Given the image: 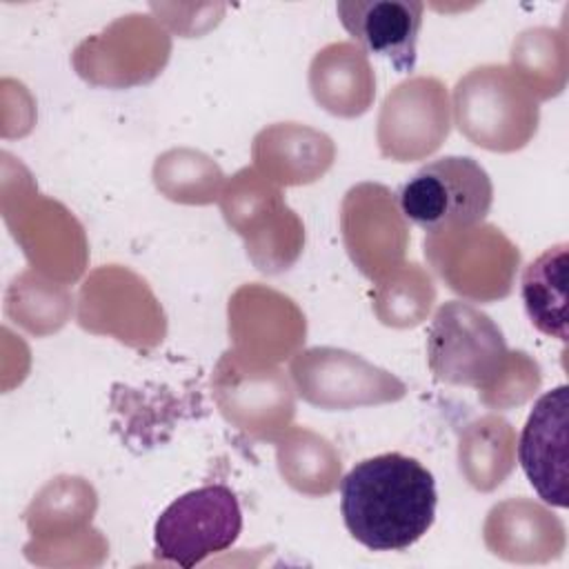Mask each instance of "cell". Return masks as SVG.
Instances as JSON below:
<instances>
[{"label": "cell", "instance_id": "cell-1", "mask_svg": "<svg viewBox=\"0 0 569 569\" xmlns=\"http://www.w3.org/2000/svg\"><path fill=\"white\" fill-rule=\"evenodd\" d=\"M436 502L431 471L398 451L356 462L340 482L345 527L371 551H402L418 542L433 525Z\"/></svg>", "mask_w": 569, "mask_h": 569}, {"label": "cell", "instance_id": "cell-2", "mask_svg": "<svg viewBox=\"0 0 569 569\" xmlns=\"http://www.w3.org/2000/svg\"><path fill=\"white\" fill-rule=\"evenodd\" d=\"M520 353H509L502 331L467 302H445L427 333V358L436 380L476 387L487 405L507 380Z\"/></svg>", "mask_w": 569, "mask_h": 569}, {"label": "cell", "instance_id": "cell-3", "mask_svg": "<svg viewBox=\"0 0 569 569\" xmlns=\"http://www.w3.org/2000/svg\"><path fill=\"white\" fill-rule=\"evenodd\" d=\"M460 133L489 151L525 147L538 127V102L525 82L502 64L471 69L453 89Z\"/></svg>", "mask_w": 569, "mask_h": 569}, {"label": "cell", "instance_id": "cell-4", "mask_svg": "<svg viewBox=\"0 0 569 569\" xmlns=\"http://www.w3.org/2000/svg\"><path fill=\"white\" fill-rule=\"evenodd\" d=\"M491 202V178L469 156L431 160L398 189L400 213L427 233L476 227L489 213Z\"/></svg>", "mask_w": 569, "mask_h": 569}, {"label": "cell", "instance_id": "cell-5", "mask_svg": "<svg viewBox=\"0 0 569 569\" xmlns=\"http://www.w3.org/2000/svg\"><path fill=\"white\" fill-rule=\"evenodd\" d=\"M242 531V511L227 485H204L176 498L156 520L153 549L160 560L196 567L229 549Z\"/></svg>", "mask_w": 569, "mask_h": 569}, {"label": "cell", "instance_id": "cell-6", "mask_svg": "<svg viewBox=\"0 0 569 569\" xmlns=\"http://www.w3.org/2000/svg\"><path fill=\"white\" fill-rule=\"evenodd\" d=\"M425 256L456 293L471 300H498L511 291L518 249L491 224L425 238Z\"/></svg>", "mask_w": 569, "mask_h": 569}, {"label": "cell", "instance_id": "cell-7", "mask_svg": "<svg viewBox=\"0 0 569 569\" xmlns=\"http://www.w3.org/2000/svg\"><path fill=\"white\" fill-rule=\"evenodd\" d=\"M289 371L298 393L320 409H351L393 402L407 391L405 382L396 376L345 349H307L291 360Z\"/></svg>", "mask_w": 569, "mask_h": 569}, {"label": "cell", "instance_id": "cell-8", "mask_svg": "<svg viewBox=\"0 0 569 569\" xmlns=\"http://www.w3.org/2000/svg\"><path fill=\"white\" fill-rule=\"evenodd\" d=\"M449 133L445 87L433 78H413L398 84L382 104L378 142L387 158L418 160L440 147Z\"/></svg>", "mask_w": 569, "mask_h": 569}, {"label": "cell", "instance_id": "cell-9", "mask_svg": "<svg viewBox=\"0 0 569 569\" xmlns=\"http://www.w3.org/2000/svg\"><path fill=\"white\" fill-rule=\"evenodd\" d=\"M569 387L542 393L518 442V458L533 491L551 507L569 505Z\"/></svg>", "mask_w": 569, "mask_h": 569}, {"label": "cell", "instance_id": "cell-10", "mask_svg": "<svg viewBox=\"0 0 569 569\" xmlns=\"http://www.w3.org/2000/svg\"><path fill=\"white\" fill-rule=\"evenodd\" d=\"M338 18L369 53L382 56L400 73L416 64V42L425 4L418 0H340Z\"/></svg>", "mask_w": 569, "mask_h": 569}, {"label": "cell", "instance_id": "cell-11", "mask_svg": "<svg viewBox=\"0 0 569 569\" xmlns=\"http://www.w3.org/2000/svg\"><path fill=\"white\" fill-rule=\"evenodd\" d=\"M567 242L545 249L522 271L520 296L531 325L560 342L567 340Z\"/></svg>", "mask_w": 569, "mask_h": 569}]
</instances>
